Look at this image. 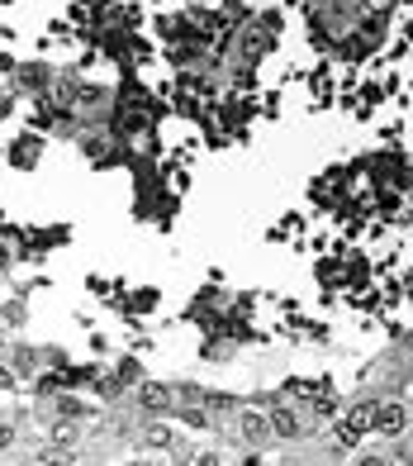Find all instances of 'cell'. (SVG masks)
Instances as JSON below:
<instances>
[{"label": "cell", "instance_id": "7a4b0ae2", "mask_svg": "<svg viewBox=\"0 0 413 466\" xmlns=\"http://www.w3.org/2000/svg\"><path fill=\"white\" fill-rule=\"evenodd\" d=\"M404 429H409V409L399 405V400H380V405H376V433L404 438Z\"/></svg>", "mask_w": 413, "mask_h": 466}, {"label": "cell", "instance_id": "3957f363", "mask_svg": "<svg viewBox=\"0 0 413 466\" xmlns=\"http://www.w3.org/2000/svg\"><path fill=\"white\" fill-rule=\"evenodd\" d=\"M238 433L247 438V443H271L275 429H271V414H261V409H238Z\"/></svg>", "mask_w": 413, "mask_h": 466}, {"label": "cell", "instance_id": "5b68a950", "mask_svg": "<svg viewBox=\"0 0 413 466\" xmlns=\"http://www.w3.org/2000/svg\"><path fill=\"white\" fill-rule=\"evenodd\" d=\"M376 405L380 400H361V405H352V414H347V423H352V429H376Z\"/></svg>", "mask_w": 413, "mask_h": 466}, {"label": "cell", "instance_id": "6da1fadb", "mask_svg": "<svg viewBox=\"0 0 413 466\" xmlns=\"http://www.w3.org/2000/svg\"><path fill=\"white\" fill-rule=\"evenodd\" d=\"M171 405H176V390L167 386V381H143V386H138V409H143V414H171Z\"/></svg>", "mask_w": 413, "mask_h": 466}, {"label": "cell", "instance_id": "52a82bcc", "mask_svg": "<svg viewBox=\"0 0 413 466\" xmlns=\"http://www.w3.org/2000/svg\"><path fill=\"white\" fill-rule=\"evenodd\" d=\"M52 443H58V447H76V429H72V423H62V429L52 433Z\"/></svg>", "mask_w": 413, "mask_h": 466}, {"label": "cell", "instance_id": "9c48e42d", "mask_svg": "<svg viewBox=\"0 0 413 466\" xmlns=\"http://www.w3.org/2000/svg\"><path fill=\"white\" fill-rule=\"evenodd\" d=\"M10 386H15V376H10L5 366H0V390H10Z\"/></svg>", "mask_w": 413, "mask_h": 466}, {"label": "cell", "instance_id": "8992f818", "mask_svg": "<svg viewBox=\"0 0 413 466\" xmlns=\"http://www.w3.org/2000/svg\"><path fill=\"white\" fill-rule=\"evenodd\" d=\"M143 443H147V447H171V443H176V438H171V429H167V423H147V433H143Z\"/></svg>", "mask_w": 413, "mask_h": 466}, {"label": "cell", "instance_id": "ba28073f", "mask_svg": "<svg viewBox=\"0 0 413 466\" xmlns=\"http://www.w3.org/2000/svg\"><path fill=\"white\" fill-rule=\"evenodd\" d=\"M204 405H210V409H233V400H228V395H210Z\"/></svg>", "mask_w": 413, "mask_h": 466}, {"label": "cell", "instance_id": "277c9868", "mask_svg": "<svg viewBox=\"0 0 413 466\" xmlns=\"http://www.w3.org/2000/svg\"><path fill=\"white\" fill-rule=\"evenodd\" d=\"M271 429H275V438L295 443V438H305V419H299V409H275V414H271Z\"/></svg>", "mask_w": 413, "mask_h": 466}]
</instances>
